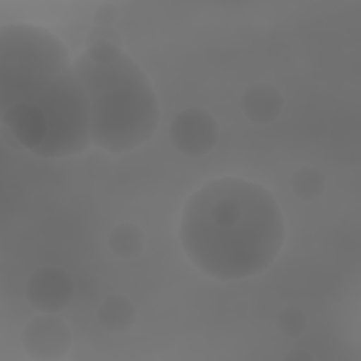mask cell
Masks as SVG:
<instances>
[{
	"mask_svg": "<svg viewBox=\"0 0 361 361\" xmlns=\"http://www.w3.org/2000/svg\"><path fill=\"white\" fill-rule=\"evenodd\" d=\"M179 240L190 262L217 281L267 271L285 243V221L274 195L237 176L209 179L183 204Z\"/></svg>",
	"mask_w": 361,
	"mask_h": 361,
	"instance_id": "6da1fadb",
	"label": "cell"
},
{
	"mask_svg": "<svg viewBox=\"0 0 361 361\" xmlns=\"http://www.w3.org/2000/svg\"><path fill=\"white\" fill-rule=\"evenodd\" d=\"M72 65L87 92L96 147L121 154L152 137L159 121L158 99L145 73L121 45L93 41Z\"/></svg>",
	"mask_w": 361,
	"mask_h": 361,
	"instance_id": "7a4b0ae2",
	"label": "cell"
},
{
	"mask_svg": "<svg viewBox=\"0 0 361 361\" xmlns=\"http://www.w3.org/2000/svg\"><path fill=\"white\" fill-rule=\"evenodd\" d=\"M72 68L65 44L44 27L8 23L0 27V110L34 104Z\"/></svg>",
	"mask_w": 361,
	"mask_h": 361,
	"instance_id": "3957f363",
	"label": "cell"
},
{
	"mask_svg": "<svg viewBox=\"0 0 361 361\" xmlns=\"http://www.w3.org/2000/svg\"><path fill=\"white\" fill-rule=\"evenodd\" d=\"M34 104L47 121L45 138L34 155L63 158L80 154L93 144L89 97L73 65Z\"/></svg>",
	"mask_w": 361,
	"mask_h": 361,
	"instance_id": "277c9868",
	"label": "cell"
},
{
	"mask_svg": "<svg viewBox=\"0 0 361 361\" xmlns=\"http://www.w3.org/2000/svg\"><path fill=\"white\" fill-rule=\"evenodd\" d=\"M169 140L173 148L192 158L212 152L219 141V127L214 117L200 107L179 111L169 124Z\"/></svg>",
	"mask_w": 361,
	"mask_h": 361,
	"instance_id": "5b68a950",
	"label": "cell"
},
{
	"mask_svg": "<svg viewBox=\"0 0 361 361\" xmlns=\"http://www.w3.org/2000/svg\"><path fill=\"white\" fill-rule=\"evenodd\" d=\"M21 344L32 360L56 361L69 353L72 333L65 320L55 313H41L23 329Z\"/></svg>",
	"mask_w": 361,
	"mask_h": 361,
	"instance_id": "8992f818",
	"label": "cell"
},
{
	"mask_svg": "<svg viewBox=\"0 0 361 361\" xmlns=\"http://www.w3.org/2000/svg\"><path fill=\"white\" fill-rule=\"evenodd\" d=\"M73 295L72 276L68 271L55 265L37 268L25 283V298L39 313H58L66 309Z\"/></svg>",
	"mask_w": 361,
	"mask_h": 361,
	"instance_id": "52a82bcc",
	"label": "cell"
},
{
	"mask_svg": "<svg viewBox=\"0 0 361 361\" xmlns=\"http://www.w3.org/2000/svg\"><path fill=\"white\" fill-rule=\"evenodd\" d=\"M0 121L24 148L34 152L45 138L47 121L35 104L21 103L0 110Z\"/></svg>",
	"mask_w": 361,
	"mask_h": 361,
	"instance_id": "ba28073f",
	"label": "cell"
},
{
	"mask_svg": "<svg viewBox=\"0 0 361 361\" xmlns=\"http://www.w3.org/2000/svg\"><path fill=\"white\" fill-rule=\"evenodd\" d=\"M240 106L243 114L254 124H269L282 113L283 96L271 83H252L243 92Z\"/></svg>",
	"mask_w": 361,
	"mask_h": 361,
	"instance_id": "9c48e42d",
	"label": "cell"
},
{
	"mask_svg": "<svg viewBox=\"0 0 361 361\" xmlns=\"http://www.w3.org/2000/svg\"><path fill=\"white\" fill-rule=\"evenodd\" d=\"M137 319L133 302L124 295H109L97 309V322L109 333L128 331Z\"/></svg>",
	"mask_w": 361,
	"mask_h": 361,
	"instance_id": "30bf717a",
	"label": "cell"
},
{
	"mask_svg": "<svg viewBox=\"0 0 361 361\" xmlns=\"http://www.w3.org/2000/svg\"><path fill=\"white\" fill-rule=\"evenodd\" d=\"M110 251L121 259L137 258L145 247V234L140 226L123 223L116 226L107 240Z\"/></svg>",
	"mask_w": 361,
	"mask_h": 361,
	"instance_id": "8fae6325",
	"label": "cell"
},
{
	"mask_svg": "<svg viewBox=\"0 0 361 361\" xmlns=\"http://www.w3.org/2000/svg\"><path fill=\"white\" fill-rule=\"evenodd\" d=\"M290 189L298 199L313 202L323 195L326 189V178L316 166L306 165L292 173Z\"/></svg>",
	"mask_w": 361,
	"mask_h": 361,
	"instance_id": "7c38bea8",
	"label": "cell"
},
{
	"mask_svg": "<svg viewBox=\"0 0 361 361\" xmlns=\"http://www.w3.org/2000/svg\"><path fill=\"white\" fill-rule=\"evenodd\" d=\"M306 316L299 307H285L276 316V329L289 338L299 337L306 330Z\"/></svg>",
	"mask_w": 361,
	"mask_h": 361,
	"instance_id": "4fadbf2b",
	"label": "cell"
},
{
	"mask_svg": "<svg viewBox=\"0 0 361 361\" xmlns=\"http://www.w3.org/2000/svg\"><path fill=\"white\" fill-rule=\"evenodd\" d=\"M114 14H116V8L114 6L111 4H106V6H102L97 13H96V23L99 25H103V27H109L110 23H113V18H114Z\"/></svg>",
	"mask_w": 361,
	"mask_h": 361,
	"instance_id": "5bb4252c",
	"label": "cell"
},
{
	"mask_svg": "<svg viewBox=\"0 0 361 361\" xmlns=\"http://www.w3.org/2000/svg\"><path fill=\"white\" fill-rule=\"evenodd\" d=\"M285 360H314V355H312L310 353L307 351H303V350H296V351H292L289 353Z\"/></svg>",
	"mask_w": 361,
	"mask_h": 361,
	"instance_id": "9a60e30c",
	"label": "cell"
}]
</instances>
